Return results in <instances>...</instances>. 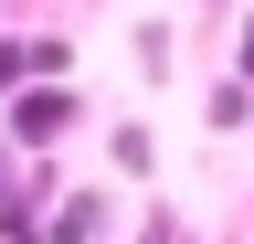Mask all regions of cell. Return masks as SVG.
Masks as SVG:
<instances>
[{
	"instance_id": "obj_5",
	"label": "cell",
	"mask_w": 254,
	"mask_h": 244,
	"mask_svg": "<svg viewBox=\"0 0 254 244\" xmlns=\"http://www.w3.org/2000/svg\"><path fill=\"white\" fill-rule=\"evenodd\" d=\"M233 75H244V85H254V21H244V43H233Z\"/></svg>"
},
{
	"instance_id": "obj_6",
	"label": "cell",
	"mask_w": 254,
	"mask_h": 244,
	"mask_svg": "<svg viewBox=\"0 0 254 244\" xmlns=\"http://www.w3.org/2000/svg\"><path fill=\"white\" fill-rule=\"evenodd\" d=\"M138 244H180V234H170V212H159V223H148V234H138Z\"/></svg>"
},
{
	"instance_id": "obj_4",
	"label": "cell",
	"mask_w": 254,
	"mask_h": 244,
	"mask_svg": "<svg viewBox=\"0 0 254 244\" xmlns=\"http://www.w3.org/2000/svg\"><path fill=\"white\" fill-rule=\"evenodd\" d=\"M21 75H32V43H0V96H21Z\"/></svg>"
},
{
	"instance_id": "obj_1",
	"label": "cell",
	"mask_w": 254,
	"mask_h": 244,
	"mask_svg": "<svg viewBox=\"0 0 254 244\" xmlns=\"http://www.w3.org/2000/svg\"><path fill=\"white\" fill-rule=\"evenodd\" d=\"M64 128H74V96H64L53 75L32 85V96H11V138H21V149H53Z\"/></svg>"
},
{
	"instance_id": "obj_2",
	"label": "cell",
	"mask_w": 254,
	"mask_h": 244,
	"mask_svg": "<svg viewBox=\"0 0 254 244\" xmlns=\"http://www.w3.org/2000/svg\"><path fill=\"white\" fill-rule=\"evenodd\" d=\"M95 234H106V191H74L53 212V244H95Z\"/></svg>"
},
{
	"instance_id": "obj_3",
	"label": "cell",
	"mask_w": 254,
	"mask_h": 244,
	"mask_svg": "<svg viewBox=\"0 0 254 244\" xmlns=\"http://www.w3.org/2000/svg\"><path fill=\"white\" fill-rule=\"evenodd\" d=\"M138 75H170V21H138Z\"/></svg>"
}]
</instances>
